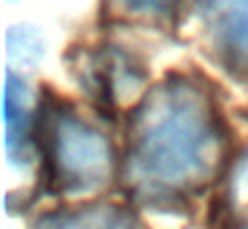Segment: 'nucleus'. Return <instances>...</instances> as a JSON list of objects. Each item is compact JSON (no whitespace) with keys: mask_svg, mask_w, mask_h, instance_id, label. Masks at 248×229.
<instances>
[{"mask_svg":"<svg viewBox=\"0 0 248 229\" xmlns=\"http://www.w3.org/2000/svg\"><path fill=\"white\" fill-rule=\"evenodd\" d=\"M224 157V120L211 88L195 75H168L128 117L123 181L141 202L189 200L214 181Z\"/></svg>","mask_w":248,"mask_h":229,"instance_id":"obj_1","label":"nucleus"},{"mask_svg":"<svg viewBox=\"0 0 248 229\" xmlns=\"http://www.w3.org/2000/svg\"><path fill=\"white\" fill-rule=\"evenodd\" d=\"M32 141L38 144L43 179L56 195H93L115 173V149L93 122L51 99L35 117Z\"/></svg>","mask_w":248,"mask_h":229,"instance_id":"obj_2","label":"nucleus"},{"mask_svg":"<svg viewBox=\"0 0 248 229\" xmlns=\"http://www.w3.org/2000/svg\"><path fill=\"white\" fill-rule=\"evenodd\" d=\"M195 8L214 51L248 72V0H195Z\"/></svg>","mask_w":248,"mask_h":229,"instance_id":"obj_3","label":"nucleus"},{"mask_svg":"<svg viewBox=\"0 0 248 229\" xmlns=\"http://www.w3.org/2000/svg\"><path fill=\"white\" fill-rule=\"evenodd\" d=\"M38 229H134V218L120 202L93 200L40 218Z\"/></svg>","mask_w":248,"mask_h":229,"instance_id":"obj_4","label":"nucleus"},{"mask_svg":"<svg viewBox=\"0 0 248 229\" xmlns=\"http://www.w3.org/2000/svg\"><path fill=\"white\" fill-rule=\"evenodd\" d=\"M30 109H27V85L24 80H19L14 72L6 75V93H3V120H6V149L11 157H16V147H22L27 138H32L35 122H30Z\"/></svg>","mask_w":248,"mask_h":229,"instance_id":"obj_5","label":"nucleus"},{"mask_svg":"<svg viewBox=\"0 0 248 229\" xmlns=\"http://www.w3.org/2000/svg\"><path fill=\"white\" fill-rule=\"evenodd\" d=\"M176 5L179 0H104V8H109L112 16L136 19V21L166 19Z\"/></svg>","mask_w":248,"mask_h":229,"instance_id":"obj_6","label":"nucleus"},{"mask_svg":"<svg viewBox=\"0 0 248 229\" xmlns=\"http://www.w3.org/2000/svg\"><path fill=\"white\" fill-rule=\"evenodd\" d=\"M230 202H232V211H235L243 221H248V154L235 165V170H232Z\"/></svg>","mask_w":248,"mask_h":229,"instance_id":"obj_7","label":"nucleus"}]
</instances>
